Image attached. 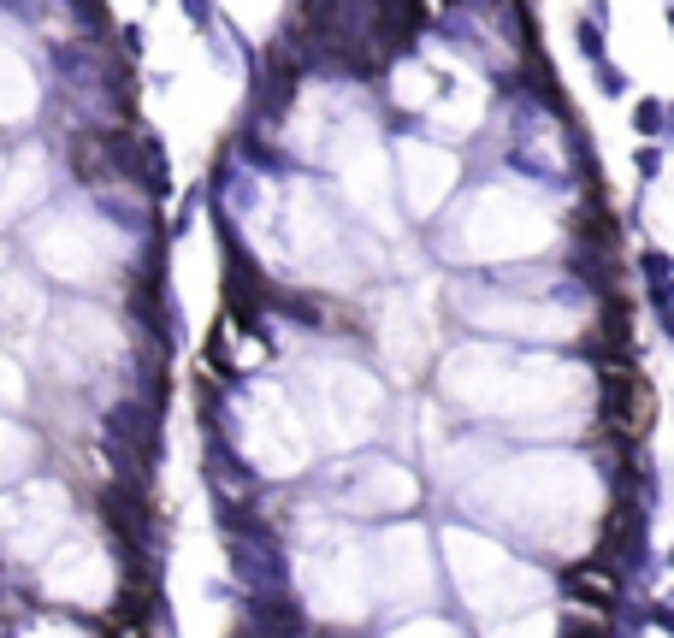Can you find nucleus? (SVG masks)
I'll return each mask as SVG.
<instances>
[{
  "label": "nucleus",
  "mask_w": 674,
  "mask_h": 638,
  "mask_svg": "<svg viewBox=\"0 0 674 638\" xmlns=\"http://www.w3.org/2000/svg\"><path fill=\"white\" fill-rule=\"evenodd\" d=\"M231 574H237V585H249V591H284L290 568H284V556L272 544H261V538H231Z\"/></svg>",
  "instance_id": "1"
},
{
  "label": "nucleus",
  "mask_w": 674,
  "mask_h": 638,
  "mask_svg": "<svg viewBox=\"0 0 674 638\" xmlns=\"http://www.w3.org/2000/svg\"><path fill=\"white\" fill-rule=\"evenodd\" d=\"M243 609H249V627H255L261 638H296L302 627H308V621H302V609H296L284 591H249V603H243Z\"/></svg>",
  "instance_id": "2"
},
{
  "label": "nucleus",
  "mask_w": 674,
  "mask_h": 638,
  "mask_svg": "<svg viewBox=\"0 0 674 638\" xmlns=\"http://www.w3.org/2000/svg\"><path fill=\"white\" fill-rule=\"evenodd\" d=\"M568 591L574 597H586V609H615V585H609L604 568H592V562H580V568H568Z\"/></svg>",
  "instance_id": "3"
},
{
  "label": "nucleus",
  "mask_w": 674,
  "mask_h": 638,
  "mask_svg": "<svg viewBox=\"0 0 674 638\" xmlns=\"http://www.w3.org/2000/svg\"><path fill=\"white\" fill-rule=\"evenodd\" d=\"M290 101H296V65H272V71H267V89H261V113H267V119H278Z\"/></svg>",
  "instance_id": "4"
},
{
  "label": "nucleus",
  "mask_w": 674,
  "mask_h": 638,
  "mask_svg": "<svg viewBox=\"0 0 674 638\" xmlns=\"http://www.w3.org/2000/svg\"><path fill=\"white\" fill-rule=\"evenodd\" d=\"M633 130H639V142H663V136H669V107H663L657 95H645V101L633 107Z\"/></svg>",
  "instance_id": "5"
},
{
  "label": "nucleus",
  "mask_w": 674,
  "mask_h": 638,
  "mask_svg": "<svg viewBox=\"0 0 674 638\" xmlns=\"http://www.w3.org/2000/svg\"><path fill=\"white\" fill-rule=\"evenodd\" d=\"M633 172H639V184H657L663 178V148L657 142H639L633 148Z\"/></svg>",
  "instance_id": "6"
},
{
  "label": "nucleus",
  "mask_w": 674,
  "mask_h": 638,
  "mask_svg": "<svg viewBox=\"0 0 674 638\" xmlns=\"http://www.w3.org/2000/svg\"><path fill=\"white\" fill-rule=\"evenodd\" d=\"M574 42H580V54H586L592 65H598V60H609V54H604V24H592V18H586V24L574 30Z\"/></svg>",
  "instance_id": "7"
},
{
  "label": "nucleus",
  "mask_w": 674,
  "mask_h": 638,
  "mask_svg": "<svg viewBox=\"0 0 674 638\" xmlns=\"http://www.w3.org/2000/svg\"><path fill=\"white\" fill-rule=\"evenodd\" d=\"M639 278L645 284H657V278H674V260L663 249H639Z\"/></svg>",
  "instance_id": "8"
},
{
  "label": "nucleus",
  "mask_w": 674,
  "mask_h": 638,
  "mask_svg": "<svg viewBox=\"0 0 674 638\" xmlns=\"http://www.w3.org/2000/svg\"><path fill=\"white\" fill-rule=\"evenodd\" d=\"M598 89H604L609 101H615V95H627V71H621V65H609V60H598Z\"/></svg>",
  "instance_id": "9"
},
{
  "label": "nucleus",
  "mask_w": 674,
  "mask_h": 638,
  "mask_svg": "<svg viewBox=\"0 0 674 638\" xmlns=\"http://www.w3.org/2000/svg\"><path fill=\"white\" fill-rule=\"evenodd\" d=\"M178 6H184V18H190L196 30H207V24H213V0H178Z\"/></svg>",
  "instance_id": "10"
},
{
  "label": "nucleus",
  "mask_w": 674,
  "mask_h": 638,
  "mask_svg": "<svg viewBox=\"0 0 674 638\" xmlns=\"http://www.w3.org/2000/svg\"><path fill=\"white\" fill-rule=\"evenodd\" d=\"M645 615H651V627H663V633L674 638V609H669V603H651Z\"/></svg>",
  "instance_id": "11"
},
{
  "label": "nucleus",
  "mask_w": 674,
  "mask_h": 638,
  "mask_svg": "<svg viewBox=\"0 0 674 638\" xmlns=\"http://www.w3.org/2000/svg\"><path fill=\"white\" fill-rule=\"evenodd\" d=\"M119 36H125V54H131V60H136V54H142V24H125Z\"/></svg>",
  "instance_id": "12"
},
{
  "label": "nucleus",
  "mask_w": 674,
  "mask_h": 638,
  "mask_svg": "<svg viewBox=\"0 0 674 638\" xmlns=\"http://www.w3.org/2000/svg\"><path fill=\"white\" fill-rule=\"evenodd\" d=\"M609 18V0H592V24H604Z\"/></svg>",
  "instance_id": "13"
},
{
  "label": "nucleus",
  "mask_w": 674,
  "mask_h": 638,
  "mask_svg": "<svg viewBox=\"0 0 674 638\" xmlns=\"http://www.w3.org/2000/svg\"><path fill=\"white\" fill-rule=\"evenodd\" d=\"M669 30H674V6H669Z\"/></svg>",
  "instance_id": "14"
},
{
  "label": "nucleus",
  "mask_w": 674,
  "mask_h": 638,
  "mask_svg": "<svg viewBox=\"0 0 674 638\" xmlns=\"http://www.w3.org/2000/svg\"><path fill=\"white\" fill-rule=\"evenodd\" d=\"M669 568H674V550H669Z\"/></svg>",
  "instance_id": "15"
}]
</instances>
